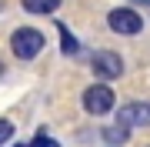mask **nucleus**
<instances>
[{
  "label": "nucleus",
  "mask_w": 150,
  "mask_h": 147,
  "mask_svg": "<svg viewBox=\"0 0 150 147\" xmlns=\"http://www.w3.org/2000/svg\"><path fill=\"white\" fill-rule=\"evenodd\" d=\"M43 50V33L37 27H17L10 33V54L17 60H33Z\"/></svg>",
  "instance_id": "obj_1"
},
{
  "label": "nucleus",
  "mask_w": 150,
  "mask_h": 147,
  "mask_svg": "<svg viewBox=\"0 0 150 147\" xmlns=\"http://www.w3.org/2000/svg\"><path fill=\"white\" fill-rule=\"evenodd\" d=\"M113 107H117V94H113V87H110L107 80L90 84V87L83 90V110H87V114H93V117H107Z\"/></svg>",
  "instance_id": "obj_2"
},
{
  "label": "nucleus",
  "mask_w": 150,
  "mask_h": 147,
  "mask_svg": "<svg viewBox=\"0 0 150 147\" xmlns=\"http://www.w3.org/2000/svg\"><path fill=\"white\" fill-rule=\"evenodd\" d=\"M107 23L113 33H120V37H137L140 30H144V20H140V13L134 7H113L107 13Z\"/></svg>",
  "instance_id": "obj_3"
},
{
  "label": "nucleus",
  "mask_w": 150,
  "mask_h": 147,
  "mask_svg": "<svg viewBox=\"0 0 150 147\" xmlns=\"http://www.w3.org/2000/svg\"><path fill=\"white\" fill-rule=\"evenodd\" d=\"M90 67H93V74L100 77V80H107V84L123 74V60H120L117 50H97L93 60H90Z\"/></svg>",
  "instance_id": "obj_4"
},
{
  "label": "nucleus",
  "mask_w": 150,
  "mask_h": 147,
  "mask_svg": "<svg viewBox=\"0 0 150 147\" xmlns=\"http://www.w3.org/2000/svg\"><path fill=\"white\" fill-rule=\"evenodd\" d=\"M117 120L123 127H150V104L147 100H130L120 107Z\"/></svg>",
  "instance_id": "obj_5"
},
{
  "label": "nucleus",
  "mask_w": 150,
  "mask_h": 147,
  "mask_svg": "<svg viewBox=\"0 0 150 147\" xmlns=\"http://www.w3.org/2000/svg\"><path fill=\"white\" fill-rule=\"evenodd\" d=\"M60 4H64V0H20V7H23V10H27V13H37V17L54 13Z\"/></svg>",
  "instance_id": "obj_6"
},
{
  "label": "nucleus",
  "mask_w": 150,
  "mask_h": 147,
  "mask_svg": "<svg viewBox=\"0 0 150 147\" xmlns=\"http://www.w3.org/2000/svg\"><path fill=\"white\" fill-rule=\"evenodd\" d=\"M127 137H130V127H123L120 120H117L113 127H107V131H103V144H110V147H120L123 141H127Z\"/></svg>",
  "instance_id": "obj_7"
},
{
  "label": "nucleus",
  "mask_w": 150,
  "mask_h": 147,
  "mask_svg": "<svg viewBox=\"0 0 150 147\" xmlns=\"http://www.w3.org/2000/svg\"><path fill=\"white\" fill-rule=\"evenodd\" d=\"M57 33H60V50H64L67 57L80 50V44H77V37L70 33V27H67V23H57Z\"/></svg>",
  "instance_id": "obj_8"
},
{
  "label": "nucleus",
  "mask_w": 150,
  "mask_h": 147,
  "mask_svg": "<svg viewBox=\"0 0 150 147\" xmlns=\"http://www.w3.org/2000/svg\"><path fill=\"white\" fill-rule=\"evenodd\" d=\"M10 137H13V124H10L7 117H0V147L10 144Z\"/></svg>",
  "instance_id": "obj_9"
},
{
  "label": "nucleus",
  "mask_w": 150,
  "mask_h": 147,
  "mask_svg": "<svg viewBox=\"0 0 150 147\" xmlns=\"http://www.w3.org/2000/svg\"><path fill=\"white\" fill-rule=\"evenodd\" d=\"M23 147H60V144L54 141V137H47V134H37L30 144H23Z\"/></svg>",
  "instance_id": "obj_10"
},
{
  "label": "nucleus",
  "mask_w": 150,
  "mask_h": 147,
  "mask_svg": "<svg viewBox=\"0 0 150 147\" xmlns=\"http://www.w3.org/2000/svg\"><path fill=\"white\" fill-rule=\"evenodd\" d=\"M0 77H4V64H0Z\"/></svg>",
  "instance_id": "obj_11"
}]
</instances>
